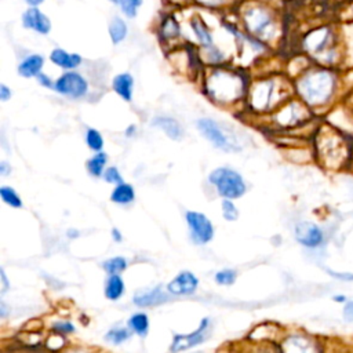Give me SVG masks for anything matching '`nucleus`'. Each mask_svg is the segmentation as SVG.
I'll use <instances>...</instances> for the list:
<instances>
[{
  "mask_svg": "<svg viewBox=\"0 0 353 353\" xmlns=\"http://www.w3.org/2000/svg\"><path fill=\"white\" fill-rule=\"evenodd\" d=\"M332 87L334 77L324 70L307 74L299 83L302 97L313 105H319L327 101L332 92Z\"/></svg>",
  "mask_w": 353,
  "mask_h": 353,
  "instance_id": "nucleus-1",
  "label": "nucleus"
},
{
  "mask_svg": "<svg viewBox=\"0 0 353 353\" xmlns=\"http://www.w3.org/2000/svg\"><path fill=\"white\" fill-rule=\"evenodd\" d=\"M210 182L226 199H237L245 192V183L240 174L229 168L214 170L210 175Z\"/></svg>",
  "mask_w": 353,
  "mask_h": 353,
  "instance_id": "nucleus-2",
  "label": "nucleus"
},
{
  "mask_svg": "<svg viewBox=\"0 0 353 353\" xmlns=\"http://www.w3.org/2000/svg\"><path fill=\"white\" fill-rule=\"evenodd\" d=\"M197 128L201 131V134L214 143V146L230 152V150H240V148L230 141V138L223 132V130L211 119H200L197 121Z\"/></svg>",
  "mask_w": 353,
  "mask_h": 353,
  "instance_id": "nucleus-3",
  "label": "nucleus"
},
{
  "mask_svg": "<svg viewBox=\"0 0 353 353\" xmlns=\"http://www.w3.org/2000/svg\"><path fill=\"white\" fill-rule=\"evenodd\" d=\"M186 221H188V225L190 228L192 237L196 243L204 244V243H208L212 239L214 229H212V225H211L210 219L204 214L196 212V211H188L186 212Z\"/></svg>",
  "mask_w": 353,
  "mask_h": 353,
  "instance_id": "nucleus-4",
  "label": "nucleus"
},
{
  "mask_svg": "<svg viewBox=\"0 0 353 353\" xmlns=\"http://www.w3.org/2000/svg\"><path fill=\"white\" fill-rule=\"evenodd\" d=\"M54 88L63 95H68L72 98H80L87 92V81L79 73L70 72V73L62 74L54 84Z\"/></svg>",
  "mask_w": 353,
  "mask_h": 353,
  "instance_id": "nucleus-5",
  "label": "nucleus"
},
{
  "mask_svg": "<svg viewBox=\"0 0 353 353\" xmlns=\"http://www.w3.org/2000/svg\"><path fill=\"white\" fill-rule=\"evenodd\" d=\"M208 323H210V320L204 319L196 331H193L190 334H185V335H182V334L175 335L172 339V343H171V352L179 353V352H183L189 347H193V346L201 343L205 339L204 331L207 330Z\"/></svg>",
  "mask_w": 353,
  "mask_h": 353,
  "instance_id": "nucleus-6",
  "label": "nucleus"
},
{
  "mask_svg": "<svg viewBox=\"0 0 353 353\" xmlns=\"http://www.w3.org/2000/svg\"><path fill=\"white\" fill-rule=\"evenodd\" d=\"M295 237L305 247H317L323 243V230L312 222H301L295 226Z\"/></svg>",
  "mask_w": 353,
  "mask_h": 353,
  "instance_id": "nucleus-7",
  "label": "nucleus"
},
{
  "mask_svg": "<svg viewBox=\"0 0 353 353\" xmlns=\"http://www.w3.org/2000/svg\"><path fill=\"white\" fill-rule=\"evenodd\" d=\"M197 284L199 280L193 273L182 272L168 283L167 290L172 295H189L196 291Z\"/></svg>",
  "mask_w": 353,
  "mask_h": 353,
  "instance_id": "nucleus-8",
  "label": "nucleus"
},
{
  "mask_svg": "<svg viewBox=\"0 0 353 353\" xmlns=\"http://www.w3.org/2000/svg\"><path fill=\"white\" fill-rule=\"evenodd\" d=\"M22 23L25 28L33 29L41 34H46L50 32L51 29V23L50 19L37 8L32 7L29 10H26L22 15Z\"/></svg>",
  "mask_w": 353,
  "mask_h": 353,
  "instance_id": "nucleus-9",
  "label": "nucleus"
},
{
  "mask_svg": "<svg viewBox=\"0 0 353 353\" xmlns=\"http://www.w3.org/2000/svg\"><path fill=\"white\" fill-rule=\"evenodd\" d=\"M283 353H319L314 343L306 338L294 335L285 339L283 346Z\"/></svg>",
  "mask_w": 353,
  "mask_h": 353,
  "instance_id": "nucleus-10",
  "label": "nucleus"
},
{
  "mask_svg": "<svg viewBox=\"0 0 353 353\" xmlns=\"http://www.w3.org/2000/svg\"><path fill=\"white\" fill-rule=\"evenodd\" d=\"M165 301H168V296L165 292L161 291V288H153L145 292H139L134 296V302L138 306H153L160 305Z\"/></svg>",
  "mask_w": 353,
  "mask_h": 353,
  "instance_id": "nucleus-11",
  "label": "nucleus"
},
{
  "mask_svg": "<svg viewBox=\"0 0 353 353\" xmlns=\"http://www.w3.org/2000/svg\"><path fill=\"white\" fill-rule=\"evenodd\" d=\"M153 125L161 128L171 139H181L182 138V127L179 125V123L171 117H156L152 121Z\"/></svg>",
  "mask_w": 353,
  "mask_h": 353,
  "instance_id": "nucleus-12",
  "label": "nucleus"
},
{
  "mask_svg": "<svg viewBox=\"0 0 353 353\" xmlns=\"http://www.w3.org/2000/svg\"><path fill=\"white\" fill-rule=\"evenodd\" d=\"M134 80L128 73L117 74L113 80V90L125 101H130L132 97Z\"/></svg>",
  "mask_w": 353,
  "mask_h": 353,
  "instance_id": "nucleus-13",
  "label": "nucleus"
},
{
  "mask_svg": "<svg viewBox=\"0 0 353 353\" xmlns=\"http://www.w3.org/2000/svg\"><path fill=\"white\" fill-rule=\"evenodd\" d=\"M51 61L61 68H76L81 62V57L79 54H68L66 51L57 48L51 52Z\"/></svg>",
  "mask_w": 353,
  "mask_h": 353,
  "instance_id": "nucleus-14",
  "label": "nucleus"
},
{
  "mask_svg": "<svg viewBox=\"0 0 353 353\" xmlns=\"http://www.w3.org/2000/svg\"><path fill=\"white\" fill-rule=\"evenodd\" d=\"M43 57L40 55H30L25 61H22L18 66V73L23 77H32L39 74L41 66H43Z\"/></svg>",
  "mask_w": 353,
  "mask_h": 353,
  "instance_id": "nucleus-15",
  "label": "nucleus"
},
{
  "mask_svg": "<svg viewBox=\"0 0 353 353\" xmlns=\"http://www.w3.org/2000/svg\"><path fill=\"white\" fill-rule=\"evenodd\" d=\"M124 292V283L119 274H112L105 285V295L108 299H117Z\"/></svg>",
  "mask_w": 353,
  "mask_h": 353,
  "instance_id": "nucleus-16",
  "label": "nucleus"
},
{
  "mask_svg": "<svg viewBox=\"0 0 353 353\" xmlns=\"http://www.w3.org/2000/svg\"><path fill=\"white\" fill-rule=\"evenodd\" d=\"M112 200L119 204H127L134 200V189L128 183H119L112 193Z\"/></svg>",
  "mask_w": 353,
  "mask_h": 353,
  "instance_id": "nucleus-17",
  "label": "nucleus"
},
{
  "mask_svg": "<svg viewBox=\"0 0 353 353\" xmlns=\"http://www.w3.org/2000/svg\"><path fill=\"white\" fill-rule=\"evenodd\" d=\"M330 41V33L325 29L313 32V34L310 37H307V47L313 51H320L323 50L327 43Z\"/></svg>",
  "mask_w": 353,
  "mask_h": 353,
  "instance_id": "nucleus-18",
  "label": "nucleus"
},
{
  "mask_svg": "<svg viewBox=\"0 0 353 353\" xmlns=\"http://www.w3.org/2000/svg\"><path fill=\"white\" fill-rule=\"evenodd\" d=\"M109 33H110V37H112V41L114 44L120 43L125 34H127V26L124 23L123 19L120 18H113V21L110 22V26H109Z\"/></svg>",
  "mask_w": 353,
  "mask_h": 353,
  "instance_id": "nucleus-19",
  "label": "nucleus"
},
{
  "mask_svg": "<svg viewBox=\"0 0 353 353\" xmlns=\"http://www.w3.org/2000/svg\"><path fill=\"white\" fill-rule=\"evenodd\" d=\"M128 325L132 331H135L138 335L143 336L148 332L149 328V320L146 317V314L143 313H137L134 314L130 320H128Z\"/></svg>",
  "mask_w": 353,
  "mask_h": 353,
  "instance_id": "nucleus-20",
  "label": "nucleus"
},
{
  "mask_svg": "<svg viewBox=\"0 0 353 353\" xmlns=\"http://www.w3.org/2000/svg\"><path fill=\"white\" fill-rule=\"evenodd\" d=\"M106 159L108 157L103 152H98L92 159H90L87 161V168L90 174H92L94 176H101L103 171V165L106 164Z\"/></svg>",
  "mask_w": 353,
  "mask_h": 353,
  "instance_id": "nucleus-21",
  "label": "nucleus"
},
{
  "mask_svg": "<svg viewBox=\"0 0 353 353\" xmlns=\"http://www.w3.org/2000/svg\"><path fill=\"white\" fill-rule=\"evenodd\" d=\"M248 23L251 25L252 30L259 32V34H265V32H268L269 26H270V19L266 14L259 12L256 15H252V19H248Z\"/></svg>",
  "mask_w": 353,
  "mask_h": 353,
  "instance_id": "nucleus-22",
  "label": "nucleus"
},
{
  "mask_svg": "<svg viewBox=\"0 0 353 353\" xmlns=\"http://www.w3.org/2000/svg\"><path fill=\"white\" fill-rule=\"evenodd\" d=\"M0 196L4 200V203H7L11 207L19 208L22 205V201H21L19 196L17 194V192L12 188H8V186L0 188Z\"/></svg>",
  "mask_w": 353,
  "mask_h": 353,
  "instance_id": "nucleus-23",
  "label": "nucleus"
},
{
  "mask_svg": "<svg viewBox=\"0 0 353 353\" xmlns=\"http://www.w3.org/2000/svg\"><path fill=\"white\" fill-rule=\"evenodd\" d=\"M103 269L110 274H117L119 272H123L127 268V261L121 256H116L112 259H108L103 262Z\"/></svg>",
  "mask_w": 353,
  "mask_h": 353,
  "instance_id": "nucleus-24",
  "label": "nucleus"
},
{
  "mask_svg": "<svg viewBox=\"0 0 353 353\" xmlns=\"http://www.w3.org/2000/svg\"><path fill=\"white\" fill-rule=\"evenodd\" d=\"M85 142H87V145H88L92 150H97V152H101V149H102V146H103L102 135H101L97 130H94V128L87 130Z\"/></svg>",
  "mask_w": 353,
  "mask_h": 353,
  "instance_id": "nucleus-25",
  "label": "nucleus"
},
{
  "mask_svg": "<svg viewBox=\"0 0 353 353\" xmlns=\"http://www.w3.org/2000/svg\"><path fill=\"white\" fill-rule=\"evenodd\" d=\"M130 336V332L125 328H112L109 332H106L105 339L108 342H112L114 345H119L124 341H127Z\"/></svg>",
  "mask_w": 353,
  "mask_h": 353,
  "instance_id": "nucleus-26",
  "label": "nucleus"
},
{
  "mask_svg": "<svg viewBox=\"0 0 353 353\" xmlns=\"http://www.w3.org/2000/svg\"><path fill=\"white\" fill-rule=\"evenodd\" d=\"M119 4L127 17L134 18L137 15L138 7L142 4V0H119Z\"/></svg>",
  "mask_w": 353,
  "mask_h": 353,
  "instance_id": "nucleus-27",
  "label": "nucleus"
},
{
  "mask_svg": "<svg viewBox=\"0 0 353 353\" xmlns=\"http://www.w3.org/2000/svg\"><path fill=\"white\" fill-rule=\"evenodd\" d=\"M192 25H193V29H194L197 37L200 39V41H201L205 47H212V39H211V34L208 33V30H207L203 25H200V23H197V22H193Z\"/></svg>",
  "mask_w": 353,
  "mask_h": 353,
  "instance_id": "nucleus-28",
  "label": "nucleus"
},
{
  "mask_svg": "<svg viewBox=\"0 0 353 353\" xmlns=\"http://www.w3.org/2000/svg\"><path fill=\"white\" fill-rule=\"evenodd\" d=\"M215 280L218 284H222V285H230L234 283L236 280V272L234 270H230V269H225V270H221L215 274Z\"/></svg>",
  "mask_w": 353,
  "mask_h": 353,
  "instance_id": "nucleus-29",
  "label": "nucleus"
},
{
  "mask_svg": "<svg viewBox=\"0 0 353 353\" xmlns=\"http://www.w3.org/2000/svg\"><path fill=\"white\" fill-rule=\"evenodd\" d=\"M222 212H223L225 219H228V221H234V219H237V216H239L237 208H236L234 204H233L230 200H228V199L222 201Z\"/></svg>",
  "mask_w": 353,
  "mask_h": 353,
  "instance_id": "nucleus-30",
  "label": "nucleus"
},
{
  "mask_svg": "<svg viewBox=\"0 0 353 353\" xmlns=\"http://www.w3.org/2000/svg\"><path fill=\"white\" fill-rule=\"evenodd\" d=\"M103 178L106 182H110V183H123V178L121 175L119 174L117 168L116 167H109L105 174H103Z\"/></svg>",
  "mask_w": 353,
  "mask_h": 353,
  "instance_id": "nucleus-31",
  "label": "nucleus"
},
{
  "mask_svg": "<svg viewBox=\"0 0 353 353\" xmlns=\"http://www.w3.org/2000/svg\"><path fill=\"white\" fill-rule=\"evenodd\" d=\"M54 330L61 334H69V332L74 331V327L69 321H59V323L54 324Z\"/></svg>",
  "mask_w": 353,
  "mask_h": 353,
  "instance_id": "nucleus-32",
  "label": "nucleus"
},
{
  "mask_svg": "<svg viewBox=\"0 0 353 353\" xmlns=\"http://www.w3.org/2000/svg\"><path fill=\"white\" fill-rule=\"evenodd\" d=\"M164 32L167 36H176L178 34V25L174 21H167L164 23Z\"/></svg>",
  "mask_w": 353,
  "mask_h": 353,
  "instance_id": "nucleus-33",
  "label": "nucleus"
},
{
  "mask_svg": "<svg viewBox=\"0 0 353 353\" xmlns=\"http://www.w3.org/2000/svg\"><path fill=\"white\" fill-rule=\"evenodd\" d=\"M343 317H345L347 321H353V301L345 302V306H343Z\"/></svg>",
  "mask_w": 353,
  "mask_h": 353,
  "instance_id": "nucleus-34",
  "label": "nucleus"
},
{
  "mask_svg": "<svg viewBox=\"0 0 353 353\" xmlns=\"http://www.w3.org/2000/svg\"><path fill=\"white\" fill-rule=\"evenodd\" d=\"M11 97V91L8 90V87L6 84L0 85V99L1 101H7Z\"/></svg>",
  "mask_w": 353,
  "mask_h": 353,
  "instance_id": "nucleus-35",
  "label": "nucleus"
},
{
  "mask_svg": "<svg viewBox=\"0 0 353 353\" xmlns=\"http://www.w3.org/2000/svg\"><path fill=\"white\" fill-rule=\"evenodd\" d=\"M39 81L43 84V85H46V87H51V80L46 76V74H39Z\"/></svg>",
  "mask_w": 353,
  "mask_h": 353,
  "instance_id": "nucleus-36",
  "label": "nucleus"
},
{
  "mask_svg": "<svg viewBox=\"0 0 353 353\" xmlns=\"http://www.w3.org/2000/svg\"><path fill=\"white\" fill-rule=\"evenodd\" d=\"M8 171H11V167H8V164L6 161H1V164H0V174L1 175H7Z\"/></svg>",
  "mask_w": 353,
  "mask_h": 353,
  "instance_id": "nucleus-37",
  "label": "nucleus"
},
{
  "mask_svg": "<svg viewBox=\"0 0 353 353\" xmlns=\"http://www.w3.org/2000/svg\"><path fill=\"white\" fill-rule=\"evenodd\" d=\"M112 233H113V236H114V240H116V241H120V240H121V234L117 232V229H113V230H112Z\"/></svg>",
  "mask_w": 353,
  "mask_h": 353,
  "instance_id": "nucleus-38",
  "label": "nucleus"
},
{
  "mask_svg": "<svg viewBox=\"0 0 353 353\" xmlns=\"http://www.w3.org/2000/svg\"><path fill=\"white\" fill-rule=\"evenodd\" d=\"M30 6H37V4H40L43 0H26Z\"/></svg>",
  "mask_w": 353,
  "mask_h": 353,
  "instance_id": "nucleus-39",
  "label": "nucleus"
},
{
  "mask_svg": "<svg viewBox=\"0 0 353 353\" xmlns=\"http://www.w3.org/2000/svg\"><path fill=\"white\" fill-rule=\"evenodd\" d=\"M334 299H335V301H338V302H345V296H342V295H339V296H334Z\"/></svg>",
  "mask_w": 353,
  "mask_h": 353,
  "instance_id": "nucleus-40",
  "label": "nucleus"
},
{
  "mask_svg": "<svg viewBox=\"0 0 353 353\" xmlns=\"http://www.w3.org/2000/svg\"><path fill=\"white\" fill-rule=\"evenodd\" d=\"M69 234H70V236H79V232H76V230H70V232H69Z\"/></svg>",
  "mask_w": 353,
  "mask_h": 353,
  "instance_id": "nucleus-41",
  "label": "nucleus"
},
{
  "mask_svg": "<svg viewBox=\"0 0 353 353\" xmlns=\"http://www.w3.org/2000/svg\"><path fill=\"white\" fill-rule=\"evenodd\" d=\"M112 1H114V3H116V1H119V0H112Z\"/></svg>",
  "mask_w": 353,
  "mask_h": 353,
  "instance_id": "nucleus-42",
  "label": "nucleus"
}]
</instances>
